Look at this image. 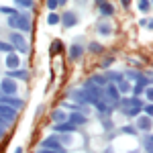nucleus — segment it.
Returning a JSON list of instances; mask_svg holds the SVG:
<instances>
[{
    "mask_svg": "<svg viewBox=\"0 0 153 153\" xmlns=\"http://www.w3.org/2000/svg\"><path fill=\"white\" fill-rule=\"evenodd\" d=\"M57 137H59L61 147H63V145H71V141H74V139H71V135H57Z\"/></svg>",
    "mask_w": 153,
    "mask_h": 153,
    "instance_id": "obj_32",
    "label": "nucleus"
},
{
    "mask_svg": "<svg viewBox=\"0 0 153 153\" xmlns=\"http://www.w3.org/2000/svg\"><path fill=\"white\" fill-rule=\"evenodd\" d=\"M98 14L102 16V19H110V16H114V4L108 0V2H104V4H100L98 6Z\"/></svg>",
    "mask_w": 153,
    "mask_h": 153,
    "instance_id": "obj_10",
    "label": "nucleus"
},
{
    "mask_svg": "<svg viewBox=\"0 0 153 153\" xmlns=\"http://www.w3.org/2000/svg\"><path fill=\"white\" fill-rule=\"evenodd\" d=\"M96 31H98V35L108 37L110 33H112V25L106 23V21H98V23H96Z\"/></svg>",
    "mask_w": 153,
    "mask_h": 153,
    "instance_id": "obj_13",
    "label": "nucleus"
},
{
    "mask_svg": "<svg viewBox=\"0 0 153 153\" xmlns=\"http://www.w3.org/2000/svg\"><path fill=\"white\" fill-rule=\"evenodd\" d=\"M125 78H127V82H139V80L143 78V74L141 71H135V70H129Z\"/></svg>",
    "mask_w": 153,
    "mask_h": 153,
    "instance_id": "obj_22",
    "label": "nucleus"
},
{
    "mask_svg": "<svg viewBox=\"0 0 153 153\" xmlns=\"http://www.w3.org/2000/svg\"><path fill=\"white\" fill-rule=\"evenodd\" d=\"M8 43L12 45V49L14 51H19V53H29V43H27V39H25V35H21V33H14L12 31L10 35H8Z\"/></svg>",
    "mask_w": 153,
    "mask_h": 153,
    "instance_id": "obj_2",
    "label": "nucleus"
},
{
    "mask_svg": "<svg viewBox=\"0 0 153 153\" xmlns=\"http://www.w3.org/2000/svg\"><path fill=\"white\" fill-rule=\"evenodd\" d=\"M51 55H57V53H61L63 51V41H59V39H55L53 43H51Z\"/></svg>",
    "mask_w": 153,
    "mask_h": 153,
    "instance_id": "obj_24",
    "label": "nucleus"
},
{
    "mask_svg": "<svg viewBox=\"0 0 153 153\" xmlns=\"http://www.w3.org/2000/svg\"><path fill=\"white\" fill-rule=\"evenodd\" d=\"M139 27H143V29H147V31H151V27H153L151 19H149V16H143L141 21H139Z\"/></svg>",
    "mask_w": 153,
    "mask_h": 153,
    "instance_id": "obj_29",
    "label": "nucleus"
},
{
    "mask_svg": "<svg viewBox=\"0 0 153 153\" xmlns=\"http://www.w3.org/2000/svg\"><path fill=\"white\" fill-rule=\"evenodd\" d=\"M6 68L8 70H19L21 68V57L16 53H8L6 55Z\"/></svg>",
    "mask_w": 153,
    "mask_h": 153,
    "instance_id": "obj_14",
    "label": "nucleus"
},
{
    "mask_svg": "<svg viewBox=\"0 0 153 153\" xmlns=\"http://www.w3.org/2000/svg\"><path fill=\"white\" fill-rule=\"evenodd\" d=\"M151 145H153L151 133H145V137H143V147H145V151H147V153H151Z\"/></svg>",
    "mask_w": 153,
    "mask_h": 153,
    "instance_id": "obj_25",
    "label": "nucleus"
},
{
    "mask_svg": "<svg viewBox=\"0 0 153 153\" xmlns=\"http://www.w3.org/2000/svg\"><path fill=\"white\" fill-rule=\"evenodd\" d=\"M51 120L57 125V123H65L68 120V112L65 110H61V108H55L53 112H51Z\"/></svg>",
    "mask_w": 153,
    "mask_h": 153,
    "instance_id": "obj_16",
    "label": "nucleus"
},
{
    "mask_svg": "<svg viewBox=\"0 0 153 153\" xmlns=\"http://www.w3.org/2000/svg\"><path fill=\"white\" fill-rule=\"evenodd\" d=\"M6 78H10V80H23V82H27L29 80V71L27 70H8L6 71Z\"/></svg>",
    "mask_w": 153,
    "mask_h": 153,
    "instance_id": "obj_12",
    "label": "nucleus"
},
{
    "mask_svg": "<svg viewBox=\"0 0 153 153\" xmlns=\"http://www.w3.org/2000/svg\"><path fill=\"white\" fill-rule=\"evenodd\" d=\"M0 12L10 16V14H14V12H19V8H16V6H0Z\"/></svg>",
    "mask_w": 153,
    "mask_h": 153,
    "instance_id": "obj_31",
    "label": "nucleus"
},
{
    "mask_svg": "<svg viewBox=\"0 0 153 153\" xmlns=\"http://www.w3.org/2000/svg\"><path fill=\"white\" fill-rule=\"evenodd\" d=\"M88 51H90V53H102V45L96 43V41H92V43L88 45Z\"/></svg>",
    "mask_w": 153,
    "mask_h": 153,
    "instance_id": "obj_30",
    "label": "nucleus"
},
{
    "mask_svg": "<svg viewBox=\"0 0 153 153\" xmlns=\"http://www.w3.org/2000/svg\"><path fill=\"white\" fill-rule=\"evenodd\" d=\"M143 92H145V98H147V102H151V98H153V88H151V86H147Z\"/></svg>",
    "mask_w": 153,
    "mask_h": 153,
    "instance_id": "obj_36",
    "label": "nucleus"
},
{
    "mask_svg": "<svg viewBox=\"0 0 153 153\" xmlns=\"http://www.w3.org/2000/svg\"><path fill=\"white\" fill-rule=\"evenodd\" d=\"M112 63H114V57H106L104 61H102V63H100V65H102V68H104V70H106V68H110V65H112Z\"/></svg>",
    "mask_w": 153,
    "mask_h": 153,
    "instance_id": "obj_37",
    "label": "nucleus"
},
{
    "mask_svg": "<svg viewBox=\"0 0 153 153\" xmlns=\"http://www.w3.org/2000/svg\"><path fill=\"white\" fill-rule=\"evenodd\" d=\"M120 133H125V135H137V129H135V127H131V125H127V127H123V129H120Z\"/></svg>",
    "mask_w": 153,
    "mask_h": 153,
    "instance_id": "obj_34",
    "label": "nucleus"
},
{
    "mask_svg": "<svg viewBox=\"0 0 153 153\" xmlns=\"http://www.w3.org/2000/svg\"><path fill=\"white\" fill-rule=\"evenodd\" d=\"M88 82H92L96 86V88H104L106 84V76H100V74H96V76H92V78H90V80H88Z\"/></svg>",
    "mask_w": 153,
    "mask_h": 153,
    "instance_id": "obj_20",
    "label": "nucleus"
},
{
    "mask_svg": "<svg viewBox=\"0 0 153 153\" xmlns=\"http://www.w3.org/2000/svg\"><path fill=\"white\" fill-rule=\"evenodd\" d=\"M84 51H86V49H84L80 43H71L70 47H68V57H70V61H78V59L84 55Z\"/></svg>",
    "mask_w": 153,
    "mask_h": 153,
    "instance_id": "obj_9",
    "label": "nucleus"
},
{
    "mask_svg": "<svg viewBox=\"0 0 153 153\" xmlns=\"http://www.w3.org/2000/svg\"><path fill=\"white\" fill-rule=\"evenodd\" d=\"M125 117H129V118H133V117H141V106H127V108H123L120 110Z\"/></svg>",
    "mask_w": 153,
    "mask_h": 153,
    "instance_id": "obj_18",
    "label": "nucleus"
},
{
    "mask_svg": "<svg viewBox=\"0 0 153 153\" xmlns=\"http://www.w3.org/2000/svg\"><path fill=\"white\" fill-rule=\"evenodd\" d=\"M96 2V6H100V4H104V2H108V0H94Z\"/></svg>",
    "mask_w": 153,
    "mask_h": 153,
    "instance_id": "obj_41",
    "label": "nucleus"
},
{
    "mask_svg": "<svg viewBox=\"0 0 153 153\" xmlns=\"http://www.w3.org/2000/svg\"><path fill=\"white\" fill-rule=\"evenodd\" d=\"M51 129L55 131V135H74L76 131H78V127H74L71 123H57V125H53Z\"/></svg>",
    "mask_w": 153,
    "mask_h": 153,
    "instance_id": "obj_8",
    "label": "nucleus"
},
{
    "mask_svg": "<svg viewBox=\"0 0 153 153\" xmlns=\"http://www.w3.org/2000/svg\"><path fill=\"white\" fill-rule=\"evenodd\" d=\"M47 25H51V27L59 25V14H57V12H49V14H47Z\"/></svg>",
    "mask_w": 153,
    "mask_h": 153,
    "instance_id": "obj_28",
    "label": "nucleus"
},
{
    "mask_svg": "<svg viewBox=\"0 0 153 153\" xmlns=\"http://www.w3.org/2000/svg\"><path fill=\"white\" fill-rule=\"evenodd\" d=\"M123 80H125V74H120V71H110V74L106 76V82L114 84V86H117L118 82H123Z\"/></svg>",
    "mask_w": 153,
    "mask_h": 153,
    "instance_id": "obj_19",
    "label": "nucleus"
},
{
    "mask_svg": "<svg viewBox=\"0 0 153 153\" xmlns=\"http://www.w3.org/2000/svg\"><path fill=\"white\" fill-rule=\"evenodd\" d=\"M4 137H6V127H4V125L0 123V141H2Z\"/></svg>",
    "mask_w": 153,
    "mask_h": 153,
    "instance_id": "obj_39",
    "label": "nucleus"
},
{
    "mask_svg": "<svg viewBox=\"0 0 153 153\" xmlns=\"http://www.w3.org/2000/svg\"><path fill=\"white\" fill-rule=\"evenodd\" d=\"M0 51H2V53H6V55H8V53H14L12 45L8 43V41H2V39H0Z\"/></svg>",
    "mask_w": 153,
    "mask_h": 153,
    "instance_id": "obj_27",
    "label": "nucleus"
},
{
    "mask_svg": "<svg viewBox=\"0 0 153 153\" xmlns=\"http://www.w3.org/2000/svg\"><path fill=\"white\" fill-rule=\"evenodd\" d=\"M37 153H65V149H63V151H51V149H41V147H39Z\"/></svg>",
    "mask_w": 153,
    "mask_h": 153,
    "instance_id": "obj_38",
    "label": "nucleus"
},
{
    "mask_svg": "<svg viewBox=\"0 0 153 153\" xmlns=\"http://www.w3.org/2000/svg\"><path fill=\"white\" fill-rule=\"evenodd\" d=\"M141 112H145V117H151V114H153V104H151V102L143 104L141 106Z\"/></svg>",
    "mask_w": 153,
    "mask_h": 153,
    "instance_id": "obj_33",
    "label": "nucleus"
},
{
    "mask_svg": "<svg viewBox=\"0 0 153 153\" xmlns=\"http://www.w3.org/2000/svg\"><path fill=\"white\" fill-rule=\"evenodd\" d=\"M6 25H8V29H12L14 33H21V35H27V33L33 31L31 16H29L27 12H21V10L10 14V16L6 19Z\"/></svg>",
    "mask_w": 153,
    "mask_h": 153,
    "instance_id": "obj_1",
    "label": "nucleus"
},
{
    "mask_svg": "<svg viewBox=\"0 0 153 153\" xmlns=\"http://www.w3.org/2000/svg\"><path fill=\"white\" fill-rule=\"evenodd\" d=\"M78 21H80V16H78L74 10H65L63 14H59V25H61L63 29H71V27H76Z\"/></svg>",
    "mask_w": 153,
    "mask_h": 153,
    "instance_id": "obj_4",
    "label": "nucleus"
},
{
    "mask_svg": "<svg viewBox=\"0 0 153 153\" xmlns=\"http://www.w3.org/2000/svg\"><path fill=\"white\" fill-rule=\"evenodd\" d=\"M16 117H19V112L14 108H10V106H6V104H0V123L4 127H8L10 123H14Z\"/></svg>",
    "mask_w": 153,
    "mask_h": 153,
    "instance_id": "obj_3",
    "label": "nucleus"
},
{
    "mask_svg": "<svg viewBox=\"0 0 153 153\" xmlns=\"http://www.w3.org/2000/svg\"><path fill=\"white\" fill-rule=\"evenodd\" d=\"M137 129L145 131V133H149L151 131V117H137Z\"/></svg>",
    "mask_w": 153,
    "mask_h": 153,
    "instance_id": "obj_15",
    "label": "nucleus"
},
{
    "mask_svg": "<svg viewBox=\"0 0 153 153\" xmlns=\"http://www.w3.org/2000/svg\"><path fill=\"white\" fill-rule=\"evenodd\" d=\"M120 4H123L125 8H129V6H131V0H120Z\"/></svg>",
    "mask_w": 153,
    "mask_h": 153,
    "instance_id": "obj_40",
    "label": "nucleus"
},
{
    "mask_svg": "<svg viewBox=\"0 0 153 153\" xmlns=\"http://www.w3.org/2000/svg\"><path fill=\"white\" fill-rule=\"evenodd\" d=\"M137 6H139V12L147 14L151 10V0H137Z\"/></svg>",
    "mask_w": 153,
    "mask_h": 153,
    "instance_id": "obj_23",
    "label": "nucleus"
},
{
    "mask_svg": "<svg viewBox=\"0 0 153 153\" xmlns=\"http://www.w3.org/2000/svg\"><path fill=\"white\" fill-rule=\"evenodd\" d=\"M68 123H71L74 127L80 129V125H86L88 118H86V114H82V112H70V114H68Z\"/></svg>",
    "mask_w": 153,
    "mask_h": 153,
    "instance_id": "obj_11",
    "label": "nucleus"
},
{
    "mask_svg": "<svg viewBox=\"0 0 153 153\" xmlns=\"http://www.w3.org/2000/svg\"><path fill=\"white\" fill-rule=\"evenodd\" d=\"M131 82H127V80H123V82H118L117 84V90H118V94L123 96V94H127V92H131Z\"/></svg>",
    "mask_w": 153,
    "mask_h": 153,
    "instance_id": "obj_21",
    "label": "nucleus"
},
{
    "mask_svg": "<svg viewBox=\"0 0 153 153\" xmlns=\"http://www.w3.org/2000/svg\"><path fill=\"white\" fill-rule=\"evenodd\" d=\"M16 90H19V86H16V82L10 80V78H4V80L0 82V92H2V94L16 96Z\"/></svg>",
    "mask_w": 153,
    "mask_h": 153,
    "instance_id": "obj_7",
    "label": "nucleus"
},
{
    "mask_svg": "<svg viewBox=\"0 0 153 153\" xmlns=\"http://www.w3.org/2000/svg\"><path fill=\"white\" fill-rule=\"evenodd\" d=\"M14 153H25V151H23V147H16V149H14Z\"/></svg>",
    "mask_w": 153,
    "mask_h": 153,
    "instance_id": "obj_42",
    "label": "nucleus"
},
{
    "mask_svg": "<svg viewBox=\"0 0 153 153\" xmlns=\"http://www.w3.org/2000/svg\"><path fill=\"white\" fill-rule=\"evenodd\" d=\"M118 106H123V108H127V106H143V102L139 98H135V96H129V98H120Z\"/></svg>",
    "mask_w": 153,
    "mask_h": 153,
    "instance_id": "obj_17",
    "label": "nucleus"
},
{
    "mask_svg": "<svg viewBox=\"0 0 153 153\" xmlns=\"http://www.w3.org/2000/svg\"><path fill=\"white\" fill-rule=\"evenodd\" d=\"M0 104L10 106V108H14V110L19 112V110L25 106V100H21L19 96H6V94H2V92H0Z\"/></svg>",
    "mask_w": 153,
    "mask_h": 153,
    "instance_id": "obj_5",
    "label": "nucleus"
},
{
    "mask_svg": "<svg viewBox=\"0 0 153 153\" xmlns=\"http://www.w3.org/2000/svg\"><path fill=\"white\" fill-rule=\"evenodd\" d=\"M14 4L16 6H23V8H29V10L35 8V0H14Z\"/></svg>",
    "mask_w": 153,
    "mask_h": 153,
    "instance_id": "obj_26",
    "label": "nucleus"
},
{
    "mask_svg": "<svg viewBox=\"0 0 153 153\" xmlns=\"http://www.w3.org/2000/svg\"><path fill=\"white\" fill-rule=\"evenodd\" d=\"M39 147H41V149H51V151H63V147H61V143H59L57 135H51V137H47V139H43V141L39 143Z\"/></svg>",
    "mask_w": 153,
    "mask_h": 153,
    "instance_id": "obj_6",
    "label": "nucleus"
},
{
    "mask_svg": "<svg viewBox=\"0 0 153 153\" xmlns=\"http://www.w3.org/2000/svg\"><path fill=\"white\" fill-rule=\"evenodd\" d=\"M45 4H47L49 12H55V8L59 6V4H57V0H45Z\"/></svg>",
    "mask_w": 153,
    "mask_h": 153,
    "instance_id": "obj_35",
    "label": "nucleus"
}]
</instances>
